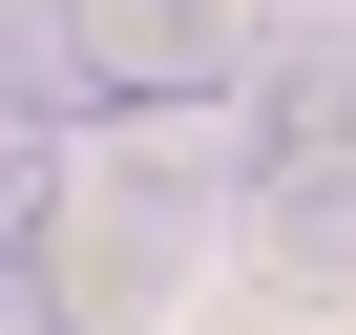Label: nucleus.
Listing matches in <instances>:
<instances>
[{
    "label": "nucleus",
    "instance_id": "nucleus-6",
    "mask_svg": "<svg viewBox=\"0 0 356 335\" xmlns=\"http://www.w3.org/2000/svg\"><path fill=\"white\" fill-rule=\"evenodd\" d=\"M231 335H335V314H314V293H252V314H231Z\"/></svg>",
    "mask_w": 356,
    "mask_h": 335
},
{
    "label": "nucleus",
    "instance_id": "nucleus-1",
    "mask_svg": "<svg viewBox=\"0 0 356 335\" xmlns=\"http://www.w3.org/2000/svg\"><path fill=\"white\" fill-rule=\"evenodd\" d=\"M273 42H252V0H63V84L84 105H210V84H252Z\"/></svg>",
    "mask_w": 356,
    "mask_h": 335
},
{
    "label": "nucleus",
    "instance_id": "nucleus-2",
    "mask_svg": "<svg viewBox=\"0 0 356 335\" xmlns=\"http://www.w3.org/2000/svg\"><path fill=\"white\" fill-rule=\"evenodd\" d=\"M147 293H168V231H147V189H105V210H22V335H147Z\"/></svg>",
    "mask_w": 356,
    "mask_h": 335
},
{
    "label": "nucleus",
    "instance_id": "nucleus-4",
    "mask_svg": "<svg viewBox=\"0 0 356 335\" xmlns=\"http://www.w3.org/2000/svg\"><path fill=\"white\" fill-rule=\"evenodd\" d=\"M273 210V272L293 293H356V168H314V189H252Z\"/></svg>",
    "mask_w": 356,
    "mask_h": 335
},
{
    "label": "nucleus",
    "instance_id": "nucleus-5",
    "mask_svg": "<svg viewBox=\"0 0 356 335\" xmlns=\"http://www.w3.org/2000/svg\"><path fill=\"white\" fill-rule=\"evenodd\" d=\"M105 147H126V189H147V210H189V189H210V168H231V147H210V126H189V105H126V126H105Z\"/></svg>",
    "mask_w": 356,
    "mask_h": 335
},
{
    "label": "nucleus",
    "instance_id": "nucleus-3",
    "mask_svg": "<svg viewBox=\"0 0 356 335\" xmlns=\"http://www.w3.org/2000/svg\"><path fill=\"white\" fill-rule=\"evenodd\" d=\"M314 168H356V42H273L231 84V189H314Z\"/></svg>",
    "mask_w": 356,
    "mask_h": 335
}]
</instances>
